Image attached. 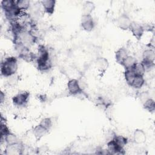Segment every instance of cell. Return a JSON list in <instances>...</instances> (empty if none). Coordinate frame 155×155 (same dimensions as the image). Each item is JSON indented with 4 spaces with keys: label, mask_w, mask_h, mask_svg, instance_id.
<instances>
[{
    "label": "cell",
    "mask_w": 155,
    "mask_h": 155,
    "mask_svg": "<svg viewBox=\"0 0 155 155\" xmlns=\"http://www.w3.org/2000/svg\"><path fill=\"white\" fill-rule=\"evenodd\" d=\"M0 100H1V103H3L4 101L5 100V94L3 93L2 91L1 92V95H0Z\"/></svg>",
    "instance_id": "30"
},
{
    "label": "cell",
    "mask_w": 155,
    "mask_h": 155,
    "mask_svg": "<svg viewBox=\"0 0 155 155\" xmlns=\"http://www.w3.org/2000/svg\"><path fill=\"white\" fill-rule=\"evenodd\" d=\"M145 83V79L143 76L140 75H136L135 78H134L131 86L134 87L136 89L140 88Z\"/></svg>",
    "instance_id": "20"
},
{
    "label": "cell",
    "mask_w": 155,
    "mask_h": 155,
    "mask_svg": "<svg viewBox=\"0 0 155 155\" xmlns=\"http://www.w3.org/2000/svg\"><path fill=\"white\" fill-rule=\"evenodd\" d=\"M136 76V74L133 69H127L124 73V77L127 83L131 86V83Z\"/></svg>",
    "instance_id": "21"
},
{
    "label": "cell",
    "mask_w": 155,
    "mask_h": 155,
    "mask_svg": "<svg viewBox=\"0 0 155 155\" xmlns=\"http://www.w3.org/2000/svg\"><path fill=\"white\" fill-rule=\"evenodd\" d=\"M48 130L43 127L41 125L39 124L33 128V134L37 140L41 139L47 133Z\"/></svg>",
    "instance_id": "15"
},
{
    "label": "cell",
    "mask_w": 155,
    "mask_h": 155,
    "mask_svg": "<svg viewBox=\"0 0 155 155\" xmlns=\"http://www.w3.org/2000/svg\"><path fill=\"white\" fill-rule=\"evenodd\" d=\"M17 70L18 62L16 58L15 57H8L1 64V73L5 77H10L14 75Z\"/></svg>",
    "instance_id": "2"
},
{
    "label": "cell",
    "mask_w": 155,
    "mask_h": 155,
    "mask_svg": "<svg viewBox=\"0 0 155 155\" xmlns=\"http://www.w3.org/2000/svg\"><path fill=\"white\" fill-rule=\"evenodd\" d=\"M136 63H137L136 59L132 56L128 55L123 62L122 65L124 66L126 70L132 69Z\"/></svg>",
    "instance_id": "18"
},
{
    "label": "cell",
    "mask_w": 155,
    "mask_h": 155,
    "mask_svg": "<svg viewBox=\"0 0 155 155\" xmlns=\"http://www.w3.org/2000/svg\"><path fill=\"white\" fill-rule=\"evenodd\" d=\"M39 124L48 131L52 126V121L50 117H45L41 120Z\"/></svg>",
    "instance_id": "27"
},
{
    "label": "cell",
    "mask_w": 155,
    "mask_h": 155,
    "mask_svg": "<svg viewBox=\"0 0 155 155\" xmlns=\"http://www.w3.org/2000/svg\"><path fill=\"white\" fill-rule=\"evenodd\" d=\"M67 89L68 92L73 95L79 94L82 91L79 82L76 79H71L68 81L67 83Z\"/></svg>",
    "instance_id": "7"
},
{
    "label": "cell",
    "mask_w": 155,
    "mask_h": 155,
    "mask_svg": "<svg viewBox=\"0 0 155 155\" xmlns=\"http://www.w3.org/2000/svg\"><path fill=\"white\" fill-rule=\"evenodd\" d=\"M1 7L5 13L12 10L16 5V1L13 0H4L1 1Z\"/></svg>",
    "instance_id": "16"
},
{
    "label": "cell",
    "mask_w": 155,
    "mask_h": 155,
    "mask_svg": "<svg viewBox=\"0 0 155 155\" xmlns=\"http://www.w3.org/2000/svg\"><path fill=\"white\" fill-rule=\"evenodd\" d=\"M56 2L54 0H44L41 1V4L47 13L52 15L54 11Z\"/></svg>",
    "instance_id": "11"
},
{
    "label": "cell",
    "mask_w": 155,
    "mask_h": 155,
    "mask_svg": "<svg viewBox=\"0 0 155 155\" xmlns=\"http://www.w3.org/2000/svg\"><path fill=\"white\" fill-rule=\"evenodd\" d=\"M131 22L130 18L127 15L122 14L118 17L117 19V25L120 29L126 30L130 28Z\"/></svg>",
    "instance_id": "9"
},
{
    "label": "cell",
    "mask_w": 155,
    "mask_h": 155,
    "mask_svg": "<svg viewBox=\"0 0 155 155\" xmlns=\"http://www.w3.org/2000/svg\"><path fill=\"white\" fill-rule=\"evenodd\" d=\"M94 64L97 69L102 73L105 71V70L108 67V65H109L108 60L104 57L97 58L96 59Z\"/></svg>",
    "instance_id": "12"
},
{
    "label": "cell",
    "mask_w": 155,
    "mask_h": 155,
    "mask_svg": "<svg viewBox=\"0 0 155 155\" xmlns=\"http://www.w3.org/2000/svg\"><path fill=\"white\" fill-rule=\"evenodd\" d=\"M113 140L116 143V144L121 148H124L127 144L128 142L127 138L121 135H116Z\"/></svg>",
    "instance_id": "24"
},
{
    "label": "cell",
    "mask_w": 155,
    "mask_h": 155,
    "mask_svg": "<svg viewBox=\"0 0 155 155\" xmlns=\"http://www.w3.org/2000/svg\"><path fill=\"white\" fill-rule=\"evenodd\" d=\"M95 8V4L91 1H85L82 6L83 15H91Z\"/></svg>",
    "instance_id": "19"
},
{
    "label": "cell",
    "mask_w": 155,
    "mask_h": 155,
    "mask_svg": "<svg viewBox=\"0 0 155 155\" xmlns=\"http://www.w3.org/2000/svg\"><path fill=\"white\" fill-rule=\"evenodd\" d=\"M143 106L144 108L149 112H153L155 110L154 101L151 98H149L144 104H143Z\"/></svg>",
    "instance_id": "25"
},
{
    "label": "cell",
    "mask_w": 155,
    "mask_h": 155,
    "mask_svg": "<svg viewBox=\"0 0 155 155\" xmlns=\"http://www.w3.org/2000/svg\"><path fill=\"white\" fill-rule=\"evenodd\" d=\"M0 132H1V140H2V139H4L5 135L7 134L10 132V131H9L7 126L5 124V122L3 123V122H2V121H1V124Z\"/></svg>",
    "instance_id": "28"
},
{
    "label": "cell",
    "mask_w": 155,
    "mask_h": 155,
    "mask_svg": "<svg viewBox=\"0 0 155 155\" xmlns=\"http://www.w3.org/2000/svg\"><path fill=\"white\" fill-rule=\"evenodd\" d=\"M16 3L22 11L27 10L30 6V1L29 0H18L16 1Z\"/></svg>",
    "instance_id": "26"
},
{
    "label": "cell",
    "mask_w": 155,
    "mask_h": 155,
    "mask_svg": "<svg viewBox=\"0 0 155 155\" xmlns=\"http://www.w3.org/2000/svg\"><path fill=\"white\" fill-rule=\"evenodd\" d=\"M133 139L136 143H143L146 141V135L144 131L140 129H136L133 133Z\"/></svg>",
    "instance_id": "14"
},
{
    "label": "cell",
    "mask_w": 155,
    "mask_h": 155,
    "mask_svg": "<svg viewBox=\"0 0 155 155\" xmlns=\"http://www.w3.org/2000/svg\"><path fill=\"white\" fill-rule=\"evenodd\" d=\"M149 98H150V95L148 92L143 91L141 93H140L139 100L142 104H144Z\"/></svg>",
    "instance_id": "29"
},
{
    "label": "cell",
    "mask_w": 155,
    "mask_h": 155,
    "mask_svg": "<svg viewBox=\"0 0 155 155\" xmlns=\"http://www.w3.org/2000/svg\"><path fill=\"white\" fill-rule=\"evenodd\" d=\"M129 29L132 33L133 35L137 39H140L142 38L144 32L142 25L134 21L131 22V24Z\"/></svg>",
    "instance_id": "8"
},
{
    "label": "cell",
    "mask_w": 155,
    "mask_h": 155,
    "mask_svg": "<svg viewBox=\"0 0 155 155\" xmlns=\"http://www.w3.org/2000/svg\"><path fill=\"white\" fill-rule=\"evenodd\" d=\"M17 42H20L25 46L29 47L35 42V36L31 31L24 30L15 39Z\"/></svg>",
    "instance_id": "3"
},
{
    "label": "cell",
    "mask_w": 155,
    "mask_h": 155,
    "mask_svg": "<svg viewBox=\"0 0 155 155\" xmlns=\"http://www.w3.org/2000/svg\"><path fill=\"white\" fill-rule=\"evenodd\" d=\"M22 151V146L18 143L7 145L6 149V153L7 154H20V151Z\"/></svg>",
    "instance_id": "17"
},
{
    "label": "cell",
    "mask_w": 155,
    "mask_h": 155,
    "mask_svg": "<svg viewBox=\"0 0 155 155\" xmlns=\"http://www.w3.org/2000/svg\"><path fill=\"white\" fill-rule=\"evenodd\" d=\"M107 151L109 154H124V148L119 147L113 139L107 142Z\"/></svg>",
    "instance_id": "10"
},
{
    "label": "cell",
    "mask_w": 155,
    "mask_h": 155,
    "mask_svg": "<svg viewBox=\"0 0 155 155\" xmlns=\"http://www.w3.org/2000/svg\"><path fill=\"white\" fill-rule=\"evenodd\" d=\"M81 24L82 28L87 31H91L94 27V22L91 15H82Z\"/></svg>",
    "instance_id": "6"
},
{
    "label": "cell",
    "mask_w": 155,
    "mask_h": 155,
    "mask_svg": "<svg viewBox=\"0 0 155 155\" xmlns=\"http://www.w3.org/2000/svg\"><path fill=\"white\" fill-rule=\"evenodd\" d=\"M4 139L6 142V143L7 144V145H13L18 143V140L16 135L10 132H9L7 134L5 135Z\"/></svg>",
    "instance_id": "22"
},
{
    "label": "cell",
    "mask_w": 155,
    "mask_h": 155,
    "mask_svg": "<svg viewBox=\"0 0 155 155\" xmlns=\"http://www.w3.org/2000/svg\"><path fill=\"white\" fill-rule=\"evenodd\" d=\"M155 59V53L153 50H145L142 53V61L141 62L144 65L145 70L153 67Z\"/></svg>",
    "instance_id": "4"
},
{
    "label": "cell",
    "mask_w": 155,
    "mask_h": 155,
    "mask_svg": "<svg viewBox=\"0 0 155 155\" xmlns=\"http://www.w3.org/2000/svg\"><path fill=\"white\" fill-rule=\"evenodd\" d=\"M36 58L39 70L45 71L51 68V63L50 60V55L47 49L44 46H39Z\"/></svg>",
    "instance_id": "1"
},
{
    "label": "cell",
    "mask_w": 155,
    "mask_h": 155,
    "mask_svg": "<svg viewBox=\"0 0 155 155\" xmlns=\"http://www.w3.org/2000/svg\"><path fill=\"white\" fill-rule=\"evenodd\" d=\"M136 75H140L143 76L146 70L142 62H137L134 67L132 68Z\"/></svg>",
    "instance_id": "23"
},
{
    "label": "cell",
    "mask_w": 155,
    "mask_h": 155,
    "mask_svg": "<svg viewBox=\"0 0 155 155\" xmlns=\"http://www.w3.org/2000/svg\"><path fill=\"white\" fill-rule=\"evenodd\" d=\"M30 93L27 91H24L19 93L15 95L13 99V102L15 105L18 107H23L25 106L28 101Z\"/></svg>",
    "instance_id": "5"
},
{
    "label": "cell",
    "mask_w": 155,
    "mask_h": 155,
    "mask_svg": "<svg viewBox=\"0 0 155 155\" xmlns=\"http://www.w3.org/2000/svg\"><path fill=\"white\" fill-rule=\"evenodd\" d=\"M128 56V54L127 50L124 47L120 48L115 53L116 61L118 64L122 65L123 62L124 61V60L126 59V58Z\"/></svg>",
    "instance_id": "13"
}]
</instances>
